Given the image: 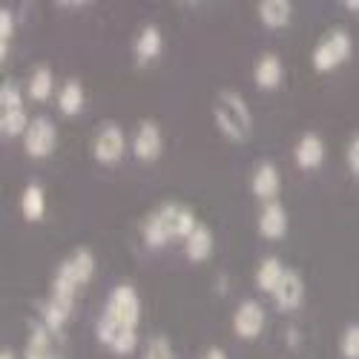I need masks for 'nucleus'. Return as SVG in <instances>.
Returning <instances> with one entry per match:
<instances>
[{
    "instance_id": "nucleus-6",
    "label": "nucleus",
    "mask_w": 359,
    "mask_h": 359,
    "mask_svg": "<svg viewBox=\"0 0 359 359\" xmlns=\"http://www.w3.org/2000/svg\"><path fill=\"white\" fill-rule=\"evenodd\" d=\"M104 316L138 327V322H141V296H138V290L127 282L115 285L107 296V302H104Z\"/></svg>"
},
{
    "instance_id": "nucleus-26",
    "label": "nucleus",
    "mask_w": 359,
    "mask_h": 359,
    "mask_svg": "<svg viewBox=\"0 0 359 359\" xmlns=\"http://www.w3.org/2000/svg\"><path fill=\"white\" fill-rule=\"evenodd\" d=\"M144 359H175V351L167 337H153L144 348Z\"/></svg>"
},
{
    "instance_id": "nucleus-19",
    "label": "nucleus",
    "mask_w": 359,
    "mask_h": 359,
    "mask_svg": "<svg viewBox=\"0 0 359 359\" xmlns=\"http://www.w3.org/2000/svg\"><path fill=\"white\" fill-rule=\"evenodd\" d=\"M256 12L267 29H285L293 18V4L290 0H262L256 6Z\"/></svg>"
},
{
    "instance_id": "nucleus-25",
    "label": "nucleus",
    "mask_w": 359,
    "mask_h": 359,
    "mask_svg": "<svg viewBox=\"0 0 359 359\" xmlns=\"http://www.w3.org/2000/svg\"><path fill=\"white\" fill-rule=\"evenodd\" d=\"M339 353L345 359H359V322L348 325L339 337Z\"/></svg>"
},
{
    "instance_id": "nucleus-12",
    "label": "nucleus",
    "mask_w": 359,
    "mask_h": 359,
    "mask_svg": "<svg viewBox=\"0 0 359 359\" xmlns=\"http://www.w3.org/2000/svg\"><path fill=\"white\" fill-rule=\"evenodd\" d=\"M161 149H164L161 127L156 121H149V118H144V121L135 127V135H133V153H135V158L156 161L161 156Z\"/></svg>"
},
{
    "instance_id": "nucleus-18",
    "label": "nucleus",
    "mask_w": 359,
    "mask_h": 359,
    "mask_svg": "<svg viewBox=\"0 0 359 359\" xmlns=\"http://www.w3.org/2000/svg\"><path fill=\"white\" fill-rule=\"evenodd\" d=\"M293 158H296V167L316 170L325 161V141L316 133H305L293 147Z\"/></svg>"
},
{
    "instance_id": "nucleus-15",
    "label": "nucleus",
    "mask_w": 359,
    "mask_h": 359,
    "mask_svg": "<svg viewBox=\"0 0 359 359\" xmlns=\"http://www.w3.org/2000/svg\"><path fill=\"white\" fill-rule=\"evenodd\" d=\"M256 224H259V233L264 238H271V242L285 238V233H287V210L279 201H267V204H262Z\"/></svg>"
},
{
    "instance_id": "nucleus-31",
    "label": "nucleus",
    "mask_w": 359,
    "mask_h": 359,
    "mask_svg": "<svg viewBox=\"0 0 359 359\" xmlns=\"http://www.w3.org/2000/svg\"><path fill=\"white\" fill-rule=\"evenodd\" d=\"M0 359H18V356H15V351H12V348H4V353H0Z\"/></svg>"
},
{
    "instance_id": "nucleus-5",
    "label": "nucleus",
    "mask_w": 359,
    "mask_h": 359,
    "mask_svg": "<svg viewBox=\"0 0 359 359\" xmlns=\"http://www.w3.org/2000/svg\"><path fill=\"white\" fill-rule=\"evenodd\" d=\"M29 121H32V118L26 115L20 89L12 81H4V86H0V130H4V138L23 135Z\"/></svg>"
},
{
    "instance_id": "nucleus-10",
    "label": "nucleus",
    "mask_w": 359,
    "mask_h": 359,
    "mask_svg": "<svg viewBox=\"0 0 359 359\" xmlns=\"http://www.w3.org/2000/svg\"><path fill=\"white\" fill-rule=\"evenodd\" d=\"M95 334H98L101 345L107 351H112V353H130L138 345V327L124 325V322H115V319H109L104 313H101V319L95 325Z\"/></svg>"
},
{
    "instance_id": "nucleus-17",
    "label": "nucleus",
    "mask_w": 359,
    "mask_h": 359,
    "mask_svg": "<svg viewBox=\"0 0 359 359\" xmlns=\"http://www.w3.org/2000/svg\"><path fill=\"white\" fill-rule=\"evenodd\" d=\"M161 46H164V35H161V29L156 26V23H147L141 32H138V38H135V43H133V55H135V64L138 67H147L153 57H158L161 55Z\"/></svg>"
},
{
    "instance_id": "nucleus-7",
    "label": "nucleus",
    "mask_w": 359,
    "mask_h": 359,
    "mask_svg": "<svg viewBox=\"0 0 359 359\" xmlns=\"http://www.w3.org/2000/svg\"><path fill=\"white\" fill-rule=\"evenodd\" d=\"M64 356V331H55L43 319L32 322V334L23 348V359H61Z\"/></svg>"
},
{
    "instance_id": "nucleus-3",
    "label": "nucleus",
    "mask_w": 359,
    "mask_h": 359,
    "mask_svg": "<svg viewBox=\"0 0 359 359\" xmlns=\"http://www.w3.org/2000/svg\"><path fill=\"white\" fill-rule=\"evenodd\" d=\"M213 118H216V127L222 130V135L230 141H248L253 133L250 107L236 89H219V95L213 101Z\"/></svg>"
},
{
    "instance_id": "nucleus-9",
    "label": "nucleus",
    "mask_w": 359,
    "mask_h": 359,
    "mask_svg": "<svg viewBox=\"0 0 359 359\" xmlns=\"http://www.w3.org/2000/svg\"><path fill=\"white\" fill-rule=\"evenodd\" d=\"M124 153H127V133L118 124H112V121L101 124L95 138H93V156H95V161L109 167V164L121 161Z\"/></svg>"
},
{
    "instance_id": "nucleus-13",
    "label": "nucleus",
    "mask_w": 359,
    "mask_h": 359,
    "mask_svg": "<svg viewBox=\"0 0 359 359\" xmlns=\"http://www.w3.org/2000/svg\"><path fill=\"white\" fill-rule=\"evenodd\" d=\"M279 190H282L279 167H276L273 161H262V164L253 170V175H250V193L267 204V201H276Z\"/></svg>"
},
{
    "instance_id": "nucleus-30",
    "label": "nucleus",
    "mask_w": 359,
    "mask_h": 359,
    "mask_svg": "<svg viewBox=\"0 0 359 359\" xmlns=\"http://www.w3.org/2000/svg\"><path fill=\"white\" fill-rule=\"evenodd\" d=\"M345 9L348 12H359V0H345Z\"/></svg>"
},
{
    "instance_id": "nucleus-28",
    "label": "nucleus",
    "mask_w": 359,
    "mask_h": 359,
    "mask_svg": "<svg viewBox=\"0 0 359 359\" xmlns=\"http://www.w3.org/2000/svg\"><path fill=\"white\" fill-rule=\"evenodd\" d=\"M348 167L359 175V135H353L348 144Z\"/></svg>"
},
{
    "instance_id": "nucleus-24",
    "label": "nucleus",
    "mask_w": 359,
    "mask_h": 359,
    "mask_svg": "<svg viewBox=\"0 0 359 359\" xmlns=\"http://www.w3.org/2000/svg\"><path fill=\"white\" fill-rule=\"evenodd\" d=\"M52 89H55V75L49 67H35L32 75H29L26 81V93L29 98H35V101H46L52 95Z\"/></svg>"
},
{
    "instance_id": "nucleus-23",
    "label": "nucleus",
    "mask_w": 359,
    "mask_h": 359,
    "mask_svg": "<svg viewBox=\"0 0 359 359\" xmlns=\"http://www.w3.org/2000/svg\"><path fill=\"white\" fill-rule=\"evenodd\" d=\"M83 101H86V95H83V86L78 78L64 81V86L57 89V107H61L64 115H78L83 109Z\"/></svg>"
},
{
    "instance_id": "nucleus-16",
    "label": "nucleus",
    "mask_w": 359,
    "mask_h": 359,
    "mask_svg": "<svg viewBox=\"0 0 359 359\" xmlns=\"http://www.w3.org/2000/svg\"><path fill=\"white\" fill-rule=\"evenodd\" d=\"M253 81L262 89H279L285 81V64L276 52H264L253 64Z\"/></svg>"
},
{
    "instance_id": "nucleus-2",
    "label": "nucleus",
    "mask_w": 359,
    "mask_h": 359,
    "mask_svg": "<svg viewBox=\"0 0 359 359\" xmlns=\"http://www.w3.org/2000/svg\"><path fill=\"white\" fill-rule=\"evenodd\" d=\"M95 276V256L89 248H78L72 256H67L55 271V279H52V299L61 302L72 311L75 299L81 293L83 285H89V279Z\"/></svg>"
},
{
    "instance_id": "nucleus-29",
    "label": "nucleus",
    "mask_w": 359,
    "mask_h": 359,
    "mask_svg": "<svg viewBox=\"0 0 359 359\" xmlns=\"http://www.w3.org/2000/svg\"><path fill=\"white\" fill-rule=\"evenodd\" d=\"M201 359H227V353H224L219 345H213V348H207V351L201 353Z\"/></svg>"
},
{
    "instance_id": "nucleus-8",
    "label": "nucleus",
    "mask_w": 359,
    "mask_h": 359,
    "mask_svg": "<svg viewBox=\"0 0 359 359\" xmlns=\"http://www.w3.org/2000/svg\"><path fill=\"white\" fill-rule=\"evenodd\" d=\"M57 147V130L52 124V118L46 115H35L32 121H29L26 133H23V149L26 156L32 158H49Z\"/></svg>"
},
{
    "instance_id": "nucleus-11",
    "label": "nucleus",
    "mask_w": 359,
    "mask_h": 359,
    "mask_svg": "<svg viewBox=\"0 0 359 359\" xmlns=\"http://www.w3.org/2000/svg\"><path fill=\"white\" fill-rule=\"evenodd\" d=\"M267 325V313L259 299H245L233 311V331L238 339H259Z\"/></svg>"
},
{
    "instance_id": "nucleus-14",
    "label": "nucleus",
    "mask_w": 359,
    "mask_h": 359,
    "mask_svg": "<svg viewBox=\"0 0 359 359\" xmlns=\"http://www.w3.org/2000/svg\"><path fill=\"white\" fill-rule=\"evenodd\" d=\"M273 302H276L279 311H296L299 305L305 302V282L296 271H290V267L285 271L279 287L273 290Z\"/></svg>"
},
{
    "instance_id": "nucleus-20",
    "label": "nucleus",
    "mask_w": 359,
    "mask_h": 359,
    "mask_svg": "<svg viewBox=\"0 0 359 359\" xmlns=\"http://www.w3.org/2000/svg\"><path fill=\"white\" fill-rule=\"evenodd\" d=\"M213 248H216V238H213V230L207 224H198L184 242V253L190 262H204L213 256Z\"/></svg>"
},
{
    "instance_id": "nucleus-21",
    "label": "nucleus",
    "mask_w": 359,
    "mask_h": 359,
    "mask_svg": "<svg viewBox=\"0 0 359 359\" xmlns=\"http://www.w3.org/2000/svg\"><path fill=\"white\" fill-rule=\"evenodd\" d=\"M285 271H287V267L282 264L279 256H264V259L259 262V267H256V287L264 290V293H273V290L279 287Z\"/></svg>"
},
{
    "instance_id": "nucleus-1",
    "label": "nucleus",
    "mask_w": 359,
    "mask_h": 359,
    "mask_svg": "<svg viewBox=\"0 0 359 359\" xmlns=\"http://www.w3.org/2000/svg\"><path fill=\"white\" fill-rule=\"evenodd\" d=\"M201 222L196 219V213L190 210L187 204H178V201H164L161 207H156L153 213L147 216L141 236H144V245L147 248H167L172 238H182L187 242V236L198 227Z\"/></svg>"
},
{
    "instance_id": "nucleus-4",
    "label": "nucleus",
    "mask_w": 359,
    "mask_h": 359,
    "mask_svg": "<svg viewBox=\"0 0 359 359\" xmlns=\"http://www.w3.org/2000/svg\"><path fill=\"white\" fill-rule=\"evenodd\" d=\"M351 52H353V41H351V35H348V29L337 26V29H331V32H327V35L316 43V49H313V55H311L313 69H316V72H331V69H337L342 61H348Z\"/></svg>"
},
{
    "instance_id": "nucleus-22",
    "label": "nucleus",
    "mask_w": 359,
    "mask_h": 359,
    "mask_svg": "<svg viewBox=\"0 0 359 359\" xmlns=\"http://www.w3.org/2000/svg\"><path fill=\"white\" fill-rule=\"evenodd\" d=\"M20 213H23L26 222L43 219V213H46V193H43L41 184L32 182V184L23 187V193H20Z\"/></svg>"
},
{
    "instance_id": "nucleus-27",
    "label": "nucleus",
    "mask_w": 359,
    "mask_h": 359,
    "mask_svg": "<svg viewBox=\"0 0 359 359\" xmlns=\"http://www.w3.org/2000/svg\"><path fill=\"white\" fill-rule=\"evenodd\" d=\"M12 32H15V15L9 6H4L0 9V57H6V52H9Z\"/></svg>"
}]
</instances>
